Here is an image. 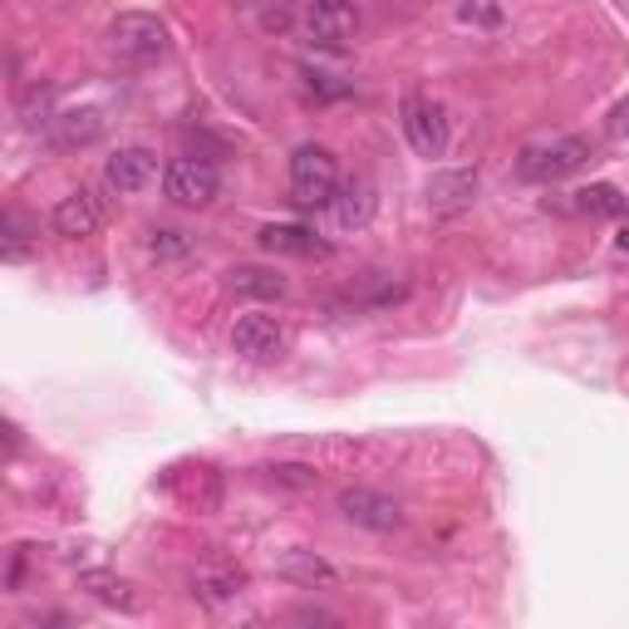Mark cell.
I'll return each instance as SVG.
<instances>
[{"instance_id":"1","label":"cell","mask_w":629,"mask_h":629,"mask_svg":"<svg viewBox=\"0 0 629 629\" xmlns=\"http://www.w3.org/2000/svg\"><path fill=\"white\" fill-rule=\"evenodd\" d=\"M335 192H339V163H335V153H329V148H319V143L295 148V158H291V202H295V207L319 212V207H329V202H335Z\"/></svg>"},{"instance_id":"2","label":"cell","mask_w":629,"mask_h":629,"mask_svg":"<svg viewBox=\"0 0 629 629\" xmlns=\"http://www.w3.org/2000/svg\"><path fill=\"white\" fill-rule=\"evenodd\" d=\"M109 50L123 64H153L168 54V26L158 16H148V10H123L109 26Z\"/></svg>"},{"instance_id":"3","label":"cell","mask_w":629,"mask_h":629,"mask_svg":"<svg viewBox=\"0 0 629 629\" xmlns=\"http://www.w3.org/2000/svg\"><path fill=\"white\" fill-rule=\"evenodd\" d=\"M590 163V139H576V133H566V139H551V143H531L526 153L517 158V173L526 182H560L570 173H580V168Z\"/></svg>"},{"instance_id":"4","label":"cell","mask_w":629,"mask_h":629,"mask_svg":"<svg viewBox=\"0 0 629 629\" xmlns=\"http://www.w3.org/2000/svg\"><path fill=\"white\" fill-rule=\"evenodd\" d=\"M163 192L173 207H212V197L222 192V177H216V168L207 163V158H173L163 173Z\"/></svg>"},{"instance_id":"5","label":"cell","mask_w":629,"mask_h":629,"mask_svg":"<svg viewBox=\"0 0 629 629\" xmlns=\"http://www.w3.org/2000/svg\"><path fill=\"white\" fill-rule=\"evenodd\" d=\"M301 26L325 50H345V40L359 35V10H354V0H305Z\"/></svg>"},{"instance_id":"6","label":"cell","mask_w":629,"mask_h":629,"mask_svg":"<svg viewBox=\"0 0 629 629\" xmlns=\"http://www.w3.org/2000/svg\"><path fill=\"white\" fill-rule=\"evenodd\" d=\"M335 507H339V517L345 521L364 526V531H379V536L404 526V507H398L388 491H374V487H339Z\"/></svg>"},{"instance_id":"7","label":"cell","mask_w":629,"mask_h":629,"mask_svg":"<svg viewBox=\"0 0 629 629\" xmlns=\"http://www.w3.org/2000/svg\"><path fill=\"white\" fill-rule=\"evenodd\" d=\"M404 139L414 143L418 158H443L448 153V113H443V104L408 94L404 99Z\"/></svg>"},{"instance_id":"8","label":"cell","mask_w":629,"mask_h":629,"mask_svg":"<svg viewBox=\"0 0 629 629\" xmlns=\"http://www.w3.org/2000/svg\"><path fill=\"white\" fill-rule=\"evenodd\" d=\"M276 576L291 580V586H301V590H335V586H345V570H339L329 556L305 551V546H291V551L276 556Z\"/></svg>"},{"instance_id":"9","label":"cell","mask_w":629,"mask_h":629,"mask_svg":"<svg viewBox=\"0 0 629 629\" xmlns=\"http://www.w3.org/2000/svg\"><path fill=\"white\" fill-rule=\"evenodd\" d=\"M158 177V153L153 148H143V143H133V148H119V153L104 163V182L119 197H133V192H143L148 182Z\"/></svg>"},{"instance_id":"10","label":"cell","mask_w":629,"mask_h":629,"mask_svg":"<svg viewBox=\"0 0 629 629\" xmlns=\"http://www.w3.org/2000/svg\"><path fill=\"white\" fill-rule=\"evenodd\" d=\"M232 349L242 354V359H251V364L276 359V354L285 349L281 319H271V315H242V319L232 325Z\"/></svg>"},{"instance_id":"11","label":"cell","mask_w":629,"mask_h":629,"mask_svg":"<svg viewBox=\"0 0 629 629\" xmlns=\"http://www.w3.org/2000/svg\"><path fill=\"white\" fill-rule=\"evenodd\" d=\"M99 222H104V212H99L94 192H84V187L64 192V197L54 202V212H50L54 236H64V242H84V236H94Z\"/></svg>"},{"instance_id":"12","label":"cell","mask_w":629,"mask_h":629,"mask_svg":"<svg viewBox=\"0 0 629 629\" xmlns=\"http://www.w3.org/2000/svg\"><path fill=\"white\" fill-rule=\"evenodd\" d=\"M477 168H448V173H433L428 177V207L438 216H453V212H467L477 202Z\"/></svg>"},{"instance_id":"13","label":"cell","mask_w":629,"mask_h":629,"mask_svg":"<svg viewBox=\"0 0 629 629\" xmlns=\"http://www.w3.org/2000/svg\"><path fill=\"white\" fill-rule=\"evenodd\" d=\"M242 590H246V570H242V566H226V560H207V566L192 570V595H197L202 605H212V610L232 605Z\"/></svg>"},{"instance_id":"14","label":"cell","mask_w":629,"mask_h":629,"mask_svg":"<svg viewBox=\"0 0 629 629\" xmlns=\"http://www.w3.org/2000/svg\"><path fill=\"white\" fill-rule=\"evenodd\" d=\"M374 207H379V197H374V182H364V177L339 182L335 202H329V212H335V222L345 226V232H359V226H369V222H374Z\"/></svg>"},{"instance_id":"15","label":"cell","mask_w":629,"mask_h":629,"mask_svg":"<svg viewBox=\"0 0 629 629\" xmlns=\"http://www.w3.org/2000/svg\"><path fill=\"white\" fill-rule=\"evenodd\" d=\"M261 251H271V256H325V242H319L315 232H305V226H291V222H271L261 226Z\"/></svg>"},{"instance_id":"16","label":"cell","mask_w":629,"mask_h":629,"mask_svg":"<svg viewBox=\"0 0 629 629\" xmlns=\"http://www.w3.org/2000/svg\"><path fill=\"white\" fill-rule=\"evenodd\" d=\"M99 133H104V109H64L50 123V139L60 148H89Z\"/></svg>"},{"instance_id":"17","label":"cell","mask_w":629,"mask_h":629,"mask_svg":"<svg viewBox=\"0 0 629 629\" xmlns=\"http://www.w3.org/2000/svg\"><path fill=\"white\" fill-rule=\"evenodd\" d=\"M570 212H580V216H600V222H615V216H625L629 212V197L615 182H590V187H580V192H570Z\"/></svg>"},{"instance_id":"18","label":"cell","mask_w":629,"mask_h":629,"mask_svg":"<svg viewBox=\"0 0 629 629\" xmlns=\"http://www.w3.org/2000/svg\"><path fill=\"white\" fill-rule=\"evenodd\" d=\"M79 590H84L89 600L109 605V610H133V605H139L133 586L123 576H113V570H84V576H79Z\"/></svg>"},{"instance_id":"19","label":"cell","mask_w":629,"mask_h":629,"mask_svg":"<svg viewBox=\"0 0 629 629\" xmlns=\"http://www.w3.org/2000/svg\"><path fill=\"white\" fill-rule=\"evenodd\" d=\"M232 291L246 295V301H281L285 276H276V271H266V266H236L232 271Z\"/></svg>"},{"instance_id":"20","label":"cell","mask_w":629,"mask_h":629,"mask_svg":"<svg viewBox=\"0 0 629 629\" xmlns=\"http://www.w3.org/2000/svg\"><path fill=\"white\" fill-rule=\"evenodd\" d=\"M20 123L26 129H50L54 123V89L50 84H30L20 94Z\"/></svg>"},{"instance_id":"21","label":"cell","mask_w":629,"mask_h":629,"mask_svg":"<svg viewBox=\"0 0 629 629\" xmlns=\"http://www.w3.org/2000/svg\"><path fill=\"white\" fill-rule=\"evenodd\" d=\"M261 477H266L271 487H291V491H305V487L319 483V473L315 467H305V463H266L261 467Z\"/></svg>"},{"instance_id":"22","label":"cell","mask_w":629,"mask_h":629,"mask_svg":"<svg viewBox=\"0 0 629 629\" xmlns=\"http://www.w3.org/2000/svg\"><path fill=\"white\" fill-rule=\"evenodd\" d=\"M148 251L158 261H182V256H192V236L177 232V226H158V232H148Z\"/></svg>"},{"instance_id":"23","label":"cell","mask_w":629,"mask_h":629,"mask_svg":"<svg viewBox=\"0 0 629 629\" xmlns=\"http://www.w3.org/2000/svg\"><path fill=\"white\" fill-rule=\"evenodd\" d=\"M30 251H35V242H30V226L20 212L6 216V261H30Z\"/></svg>"},{"instance_id":"24","label":"cell","mask_w":629,"mask_h":629,"mask_svg":"<svg viewBox=\"0 0 629 629\" xmlns=\"http://www.w3.org/2000/svg\"><path fill=\"white\" fill-rule=\"evenodd\" d=\"M457 16L467 20V26H501V6L497 0H463V6H457Z\"/></svg>"},{"instance_id":"25","label":"cell","mask_w":629,"mask_h":629,"mask_svg":"<svg viewBox=\"0 0 629 629\" xmlns=\"http://www.w3.org/2000/svg\"><path fill=\"white\" fill-rule=\"evenodd\" d=\"M615 246H620L625 256H629V226H620V236H615Z\"/></svg>"},{"instance_id":"26","label":"cell","mask_w":629,"mask_h":629,"mask_svg":"<svg viewBox=\"0 0 629 629\" xmlns=\"http://www.w3.org/2000/svg\"><path fill=\"white\" fill-rule=\"evenodd\" d=\"M615 119H620V129H629V104H620V113H615Z\"/></svg>"}]
</instances>
